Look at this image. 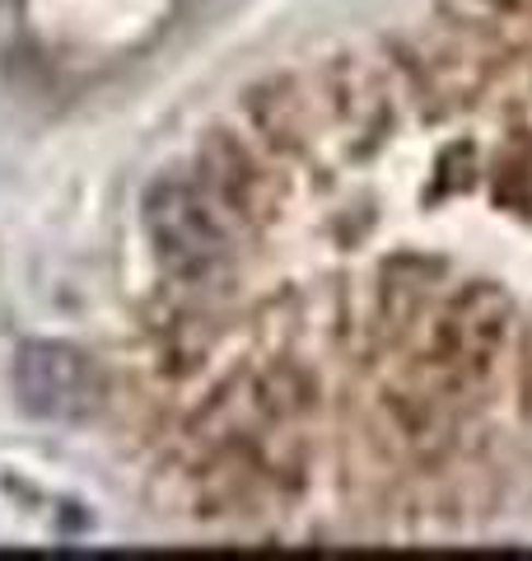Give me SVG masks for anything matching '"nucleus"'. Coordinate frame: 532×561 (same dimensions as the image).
I'll return each instance as SVG.
<instances>
[{
  "mask_svg": "<svg viewBox=\"0 0 532 561\" xmlns=\"http://www.w3.org/2000/svg\"><path fill=\"white\" fill-rule=\"evenodd\" d=\"M146 230L154 239V253L173 267V276L210 280L224 267V216L210 206L197 183L159 179L146 197Z\"/></svg>",
  "mask_w": 532,
  "mask_h": 561,
  "instance_id": "1",
  "label": "nucleus"
},
{
  "mask_svg": "<svg viewBox=\"0 0 532 561\" xmlns=\"http://www.w3.org/2000/svg\"><path fill=\"white\" fill-rule=\"evenodd\" d=\"M14 389L33 416L84 421L103 402V375L84 351L66 342H28L14 356Z\"/></svg>",
  "mask_w": 532,
  "mask_h": 561,
  "instance_id": "2",
  "label": "nucleus"
}]
</instances>
